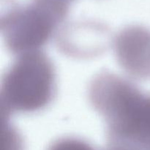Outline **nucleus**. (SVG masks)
<instances>
[{"instance_id":"obj_1","label":"nucleus","mask_w":150,"mask_h":150,"mask_svg":"<svg viewBox=\"0 0 150 150\" xmlns=\"http://www.w3.org/2000/svg\"><path fill=\"white\" fill-rule=\"evenodd\" d=\"M89 97L106 122L108 142H149L150 94L143 93L123 78L103 72L91 82Z\"/></svg>"},{"instance_id":"obj_2","label":"nucleus","mask_w":150,"mask_h":150,"mask_svg":"<svg viewBox=\"0 0 150 150\" xmlns=\"http://www.w3.org/2000/svg\"><path fill=\"white\" fill-rule=\"evenodd\" d=\"M55 70L40 51L19 55L6 73L1 89V119L14 112H32L46 106L53 98Z\"/></svg>"},{"instance_id":"obj_3","label":"nucleus","mask_w":150,"mask_h":150,"mask_svg":"<svg viewBox=\"0 0 150 150\" xmlns=\"http://www.w3.org/2000/svg\"><path fill=\"white\" fill-rule=\"evenodd\" d=\"M67 13L58 0H35L31 5L7 13L1 20L7 48L17 55L40 51L55 34Z\"/></svg>"},{"instance_id":"obj_4","label":"nucleus","mask_w":150,"mask_h":150,"mask_svg":"<svg viewBox=\"0 0 150 150\" xmlns=\"http://www.w3.org/2000/svg\"><path fill=\"white\" fill-rule=\"evenodd\" d=\"M116 58L132 78L150 79V32L139 26L121 31L114 40Z\"/></svg>"},{"instance_id":"obj_5","label":"nucleus","mask_w":150,"mask_h":150,"mask_svg":"<svg viewBox=\"0 0 150 150\" xmlns=\"http://www.w3.org/2000/svg\"><path fill=\"white\" fill-rule=\"evenodd\" d=\"M58 46L62 51L76 57H89L99 54L107 44V32L102 28H89L76 32L67 28L59 33Z\"/></svg>"},{"instance_id":"obj_6","label":"nucleus","mask_w":150,"mask_h":150,"mask_svg":"<svg viewBox=\"0 0 150 150\" xmlns=\"http://www.w3.org/2000/svg\"><path fill=\"white\" fill-rule=\"evenodd\" d=\"M1 141L5 144V150H21V149L18 135H17L16 130L7 125V121H6L5 128L1 127Z\"/></svg>"},{"instance_id":"obj_7","label":"nucleus","mask_w":150,"mask_h":150,"mask_svg":"<svg viewBox=\"0 0 150 150\" xmlns=\"http://www.w3.org/2000/svg\"><path fill=\"white\" fill-rule=\"evenodd\" d=\"M106 150H150V142L145 144L108 142Z\"/></svg>"}]
</instances>
